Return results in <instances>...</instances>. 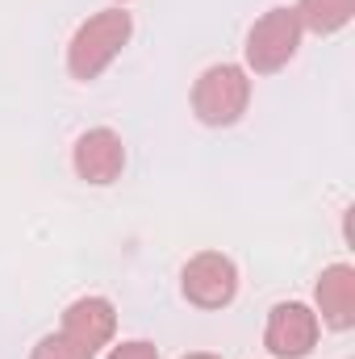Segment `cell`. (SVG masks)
Instances as JSON below:
<instances>
[{"label": "cell", "mask_w": 355, "mask_h": 359, "mask_svg": "<svg viewBox=\"0 0 355 359\" xmlns=\"http://www.w3.org/2000/svg\"><path fill=\"white\" fill-rule=\"evenodd\" d=\"M113 4H126V0H113Z\"/></svg>", "instance_id": "obj_13"}, {"label": "cell", "mask_w": 355, "mask_h": 359, "mask_svg": "<svg viewBox=\"0 0 355 359\" xmlns=\"http://www.w3.org/2000/svg\"><path fill=\"white\" fill-rule=\"evenodd\" d=\"M318 334H322V322L305 301H280L267 313L264 347L276 359H305L318 347Z\"/></svg>", "instance_id": "obj_5"}, {"label": "cell", "mask_w": 355, "mask_h": 359, "mask_svg": "<svg viewBox=\"0 0 355 359\" xmlns=\"http://www.w3.org/2000/svg\"><path fill=\"white\" fill-rule=\"evenodd\" d=\"M72 168L84 184H96V188H109L113 180H121L126 172V142L117 130L109 126H96V130H84L72 147Z\"/></svg>", "instance_id": "obj_6"}, {"label": "cell", "mask_w": 355, "mask_h": 359, "mask_svg": "<svg viewBox=\"0 0 355 359\" xmlns=\"http://www.w3.org/2000/svg\"><path fill=\"white\" fill-rule=\"evenodd\" d=\"M314 313L330 330H351L355 326V268L351 264H330L318 276L314 288Z\"/></svg>", "instance_id": "obj_7"}, {"label": "cell", "mask_w": 355, "mask_h": 359, "mask_svg": "<svg viewBox=\"0 0 355 359\" xmlns=\"http://www.w3.org/2000/svg\"><path fill=\"white\" fill-rule=\"evenodd\" d=\"M130 34H134V17L121 4L92 13L67 42V72H72V80H80V84L100 80L113 67V59L126 50Z\"/></svg>", "instance_id": "obj_1"}, {"label": "cell", "mask_w": 355, "mask_h": 359, "mask_svg": "<svg viewBox=\"0 0 355 359\" xmlns=\"http://www.w3.org/2000/svg\"><path fill=\"white\" fill-rule=\"evenodd\" d=\"M180 292L196 309H226L239 297V268L222 251H201L180 271Z\"/></svg>", "instance_id": "obj_4"}, {"label": "cell", "mask_w": 355, "mask_h": 359, "mask_svg": "<svg viewBox=\"0 0 355 359\" xmlns=\"http://www.w3.org/2000/svg\"><path fill=\"white\" fill-rule=\"evenodd\" d=\"M293 8H297L301 29L322 34V38L339 34L343 25H351V17H355V0H297Z\"/></svg>", "instance_id": "obj_9"}, {"label": "cell", "mask_w": 355, "mask_h": 359, "mask_svg": "<svg viewBox=\"0 0 355 359\" xmlns=\"http://www.w3.org/2000/svg\"><path fill=\"white\" fill-rule=\"evenodd\" d=\"M63 334L76 339L80 347H88L92 355L100 347H109L113 334H117V309H113V301H105V297H80V301H72L67 313H63Z\"/></svg>", "instance_id": "obj_8"}, {"label": "cell", "mask_w": 355, "mask_h": 359, "mask_svg": "<svg viewBox=\"0 0 355 359\" xmlns=\"http://www.w3.org/2000/svg\"><path fill=\"white\" fill-rule=\"evenodd\" d=\"M105 359H159V351H155V343H147V339H130V343H117Z\"/></svg>", "instance_id": "obj_11"}, {"label": "cell", "mask_w": 355, "mask_h": 359, "mask_svg": "<svg viewBox=\"0 0 355 359\" xmlns=\"http://www.w3.org/2000/svg\"><path fill=\"white\" fill-rule=\"evenodd\" d=\"M29 359H96V355H92L88 347H80L76 339H67V334L59 330V334H46V339L34 347V355H29Z\"/></svg>", "instance_id": "obj_10"}, {"label": "cell", "mask_w": 355, "mask_h": 359, "mask_svg": "<svg viewBox=\"0 0 355 359\" xmlns=\"http://www.w3.org/2000/svg\"><path fill=\"white\" fill-rule=\"evenodd\" d=\"M184 359H222V355H209V351H192V355H184Z\"/></svg>", "instance_id": "obj_12"}, {"label": "cell", "mask_w": 355, "mask_h": 359, "mask_svg": "<svg viewBox=\"0 0 355 359\" xmlns=\"http://www.w3.org/2000/svg\"><path fill=\"white\" fill-rule=\"evenodd\" d=\"M301 21H297V8L288 4H276L267 8L264 17L247 29V46H243V59H247V72L255 76H276L284 72L297 50H301Z\"/></svg>", "instance_id": "obj_3"}, {"label": "cell", "mask_w": 355, "mask_h": 359, "mask_svg": "<svg viewBox=\"0 0 355 359\" xmlns=\"http://www.w3.org/2000/svg\"><path fill=\"white\" fill-rule=\"evenodd\" d=\"M251 104V72L239 63H213L192 84V113L201 126H234Z\"/></svg>", "instance_id": "obj_2"}]
</instances>
